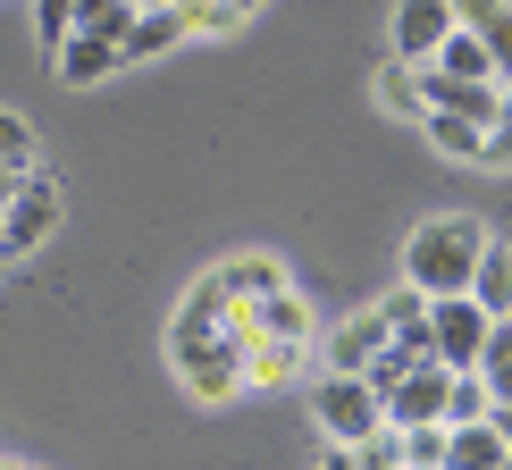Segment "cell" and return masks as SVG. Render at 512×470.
<instances>
[{
  "instance_id": "36",
  "label": "cell",
  "mask_w": 512,
  "mask_h": 470,
  "mask_svg": "<svg viewBox=\"0 0 512 470\" xmlns=\"http://www.w3.org/2000/svg\"><path fill=\"white\" fill-rule=\"evenodd\" d=\"M0 470H26V462H0Z\"/></svg>"
},
{
  "instance_id": "3",
  "label": "cell",
  "mask_w": 512,
  "mask_h": 470,
  "mask_svg": "<svg viewBox=\"0 0 512 470\" xmlns=\"http://www.w3.org/2000/svg\"><path fill=\"white\" fill-rule=\"evenodd\" d=\"M168 361H177L185 395H202V403H236V395H244V345H236V336H194V345H168Z\"/></svg>"
},
{
  "instance_id": "2",
  "label": "cell",
  "mask_w": 512,
  "mask_h": 470,
  "mask_svg": "<svg viewBox=\"0 0 512 470\" xmlns=\"http://www.w3.org/2000/svg\"><path fill=\"white\" fill-rule=\"evenodd\" d=\"M59 210H68L59 185L42 177V168H17V194L0 202V269H17L42 235H59Z\"/></svg>"
},
{
  "instance_id": "27",
  "label": "cell",
  "mask_w": 512,
  "mask_h": 470,
  "mask_svg": "<svg viewBox=\"0 0 512 470\" xmlns=\"http://www.w3.org/2000/svg\"><path fill=\"white\" fill-rule=\"evenodd\" d=\"M487 59H496V84H504V76H512V9L487 26Z\"/></svg>"
},
{
  "instance_id": "23",
  "label": "cell",
  "mask_w": 512,
  "mask_h": 470,
  "mask_svg": "<svg viewBox=\"0 0 512 470\" xmlns=\"http://www.w3.org/2000/svg\"><path fill=\"white\" fill-rule=\"evenodd\" d=\"M0 160H9V168H34V126L17 118V110H0Z\"/></svg>"
},
{
  "instance_id": "17",
  "label": "cell",
  "mask_w": 512,
  "mask_h": 470,
  "mask_svg": "<svg viewBox=\"0 0 512 470\" xmlns=\"http://www.w3.org/2000/svg\"><path fill=\"white\" fill-rule=\"evenodd\" d=\"M496 412V395H487V378L479 370H454L445 378V429H462V420H487Z\"/></svg>"
},
{
  "instance_id": "21",
  "label": "cell",
  "mask_w": 512,
  "mask_h": 470,
  "mask_svg": "<svg viewBox=\"0 0 512 470\" xmlns=\"http://www.w3.org/2000/svg\"><path fill=\"white\" fill-rule=\"evenodd\" d=\"M219 277H227V286H236V294H252V303L286 286V269H277V261H261V252H244V261H227Z\"/></svg>"
},
{
  "instance_id": "15",
  "label": "cell",
  "mask_w": 512,
  "mask_h": 470,
  "mask_svg": "<svg viewBox=\"0 0 512 470\" xmlns=\"http://www.w3.org/2000/svg\"><path fill=\"white\" fill-rule=\"evenodd\" d=\"M311 361V345H277V336H252L244 345V387H277V378H294Z\"/></svg>"
},
{
  "instance_id": "6",
  "label": "cell",
  "mask_w": 512,
  "mask_h": 470,
  "mask_svg": "<svg viewBox=\"0 0 512 470\" xmlns=\"http://www.w3.org/2000/svg\"><path fill=\"white\" fill-rule=\"evenodd\" d=\"M445 378H454L445 361H412V370H403L395 387L378 395V403H387V420H395V429H420V420H445Z\"/></svg>"
},
{
  "instance_id": "29",
  "label": "cell",
  "mask_w": 512,
  "mask_h": 470,
  "mask_svg": "<svg viewBox=\"0 0 512 470\" xmlns=\"http://www.w3.org/2000/svg\"><path fill=\"white\" fill-rule=\"evenodd\" d=\"M487 378V395H496V403H512V361H504V370H479Z\"/></svg>"
},
{
  "instance_id": "4",
  "label": "cell",
  "mask_w": 512,
  "mask_h": 470,
  "mask_svg": "<svg viewBox=\"0 0 512 470\" xmlns=\"http://www.w3.org/2000/svg\"><path fill=\"white\" fill-rule=\"evenodd\" d=\"M311 420H319V429H328L336 445H353V437H370L378 420H387V403H378V387H370V378L328 370V378L311 387Z\"/></svg>"
},
{
  "instance_id": "12",
  "label": "cell",
  "mask_w": 512,
  "mask_h": 470,
  "mask_svg": "<svg viewBox=\"0 0 512 470\" xmlns=\"http://www.w3.org/2000/svg\"><path fill=\"white\" fill-rule=\"evenodd\" d=\"M118 68H126L118 42H101V34H68V42H59V76H68V84H101Z\"/></svg>"
},
{
  "instance_id": "34",
  "label": "cell",
  "mask_w": 512,
  "mask_h": 470,
  "mask_svg": "<svg viewBox=\"0 0 512 470\" xmlns=\"http://www.w3.org/2000/svg\"><path fill=\"white\" fill-rule=\"evenodd\" d=\"M236 9H244V17H252V9H261V0H236Z\"/></svg>"
},
{
  "instance_id": "19",
  "label": "cell",
  "mask_w": 512,
  "mask_h": 470,
  "mask_svg": "<svg viewBox=\"0 0 512 470\" xmlns=\"http://www.w3.org/2000/svg\"><path fill=\"white\" fill-rule=\"evenodd\" d=\"M378 101H387L395 118H420V68L412 59H387V68H378Z\"/></svg>"
},
{
  "instance_id": "7",
  "label": "cell",
  "mask_w": 512,
  "mask_h": 470,
  "mask_svg": "<svg viewBox=\"0 0 512 470\" xmlns=\"http://www.w3.org/2000/svg\"><path fill=\"white\" fill-rule=\"evenodd\" d=\"M378 345H387V319H378V303H370V311L336 319V328L319 336V361H328V370H345V378H361V370L378 361Z\"/></svg>"
},
{
  "instance_id": "35",
  "label": "cell",
  "mask_w": 512,
  "mask_h": 470,
  "mask_svg": "<svg viewBox=\"0 0 512 470\" xmlns=\"http://www.w3.org/2000/svg\"><path fill=\"white\" fill-rule=\"evenodd\" d=\"M135 9H160V0H135Z\"/></svg>"
},
{
  "instance_id": "25",
  "label": "cell",
  "mask_w": 512,
  "mask_h": 470,
  "mask_svg": "<svg viewBox=\"0 0 512 470\" xmlns=\"http://www.w3.org/2000/svg\"><path fill=\"white\" fill-rule=\"evenodd\" d=\"M68 17H76V0H34V26H42V42H68Z\"/></svg>"
},
{
  "instance_id": "10",
  "label": "cell",
  "mask_w": 512,
  "mask_h": 470,
  "mask_svg": "<svg viewBox=\"0 0 512 470\" xmlns=\"http://www.w3.org/2000/svg\"><path fill=\"white\" fill-rule=\"evenodd\" d=\"M512 445L496 437V412L487 420H462V429H445V470H504Z\"/></svg>"
},
{
  "instance_id": "8",
  "label": "cell",
  "mask_w": 512,
  "mask_h": 470,
  "mask_svg": "<svg viewBox=\"0 0 512 470\" xmlns=\"http://www.w3.org/2000/svg\"><path fill=\"white\" fill-rule=\"evenodd\" d=\"M445 34H454V0H403L395 9V59H412V68H429Z\"/></svg>"
},
{
  "instance_id": "22",
  "label": "cell",
  "mask_w": 512,
  "mask_h": 470,
  "mask_svg": "<svg viewBox=\"0 0 512 470\" xmlns=\"http://www.w3.org/2000/svg\"><path fill=\"white\" fill-rule=\"evenodd\" d=\"M403 470H445V420L403 429Z\"/></svg>"
},
{
  "instance_id": "31",
  "label": "cell",
  "mask_w": 512,
  "mask_h": 470,
  "mask_svg": "<svg viewBox=\"0 0 512 470\" xmlns=\"http://www.w3.org/2000/svg\"><path fill=\"white\" fill-rule=\"evenodd\" d=\"M496 118H504V126H512V76H504V84H496Z\"/></svg>"
},
{
  "instance_id": "30",
  "label": "cell",
  "mask_w": 512,
  "mask_h": 470,
  "mask_svg": "<svg viewBox=\"0 0 512 470\" xmlns=\"http://www.w3.org/2000/svg\"><path fill=\"white\" fill-rule=\"evenodd\" d=\"M319 470H361V462L345 454V445H328V462H319Z\"/></svg>"
},
{
  "instance_id": "26",
  "label": "cell",
  "mask_w": 512,
  "mask_h": 470,
  "mask_svg": "<svg viewBox=\"0 0 512 470\" xmlns=\"http://www.w3.org/2000/svg\"><path fill=\"white\" fill-rule=\"evenodd\" d=\"M512 9V0H454V26H471V34H487L496 17Z\"/></svg>"
},
{
  "instance_id": "11",
  "label": "cell",
  "mask_w": 512,
  "mask_h": 470,
  "mask_svg": "<svg viewBox=\"0 0 512 470\" xmlns=\"http://www.w3.org/2000/svg\"><path fill=\"white\" fill-rule=\"evenodd\" d=\"M471 303L496 319V311H512V244H496V235H487V252H479V269H471Z\"/></svg>"
},
{
  "instance_id": "1",
  "label": "cell",
  "mask_w": 512,
  "mask_h": 470,
  "mask_svg": "<svg viewBox=\"0 0 512 470\" xmlns=\"http://www.w3.org/2000/svg\"><path fill=\"white\" fill-rule=\"evenodd\" d=\"M479 252H487V227L479 219H429L403 244V286H420V294H462L471 286V269H479Z\"/></svg>"
},
{
  "instance_id": "24",
  "label": "cell",
  "mask_w": 512,
  "mask_h": 470,
  "mask_svg": "<svg viewBox=\"0 0 512 470\" xmlns=\"http://www.w3.org/2000/svg\"><path fill=\"white\" fill-rule=\"evenodd\" d=\"M504 361H512V311L487 319V345H479V370H504Z\"/></svg>"
},
{
  "instance_id": "13",
  "label": "cell",
  "mask_w": 512,
  "mask_h": 470,
  "mask_svg": "<svg viewBox=\"0 0 512 470\" xmlns=\"http://www.w3.org/2000/svg\"><path fill=\"white\" fill-rule=\"evenodd\" d=\"M429 68H437V76H471V84H496V59H487V34H471V26H454V34H445Z\"/></svg>"
},
{
  "instance_id": "5",
  "label": "cell",
  "mask_w": 512,
  "mask_h": 470,
  "mask_svg": "<svg viewBox=\"0 0 512 470\" xmlns=\"http://www.w3.org/2000/svg\"><path fill=\"white\" fill-rule=\"evenodd\" d=\"M429 345L445 370H479V345H487V311L471 294H429Z\"/></svg>"
},
{
  "instance_id": "20",
  "label": "cell",
  "mask_w": 512,
  "mask_h": 470,
  "mask_svg": "<svg viewBox=\"0 0 512 470\" xmlns=\"http://www.w3.org/2000/svg\"><path fill=\"white\" fill-rule=\"evenodd\" d=\"M345 454H353L361 470H403V429H395V420H378V429H370V437H353Z\"/></svg>"
},
{
  "instance_id": "16",
  "label": "cell",
  "mask_w": 512,
  "mask_h": 470,
  "mask_svg": "<svg viewBox=\"0 0 512 470\" xmlns=\"http://www.w3.org/2000/svg\"><path fill=\"white\" fill-rule=\"evenodd\" d=\"M420 126H429V143H437V152H454V160H479V152H487V126H479V118L420 110Z\"/></svg>"
},
{
  "instance_id": "28",
  "label": "cell",
  "mask_w": 512,
  "mask_h": 470,
  "mask_svg": "<svg viewBox=\"0 0 512 470\" xmlns=\"http://www.w3.org/2000/svg\"><path fill=\"white\" fill-rule=\"evenodd\" d=\"M479 168H512V126H504V118L487 126V152H479Z\"/></svg>"
},
{
  "instance_id": "33",
  "label": "cell",
  "mask_w": 512,
  "mask_h": 470,
  "mask_svg": "<svg viewBox=\"0 0 512 470\" xmlns=\"http://www.w3.org/2000/svg\"><path fill=\"white\" fill-rule=\"evenodd\" d=\"M9 194H17V168H9V160H0V202H9Z\"/></svg>"
},
{
  "instance_id": "9",
  "label": "cell",
  "mask_w": 512,
  "mask_h": 470,
  "mask_svg": "<svg viewBox=\"0 0 512 470\" xmlns=\"http://www.w3.org/2000/svg\"><path fill=\"white\" fill-rule=\"evenodd\" d=\"M177 42H185V17L160 0V9H135V26L118 34V59L135 68V59H160V51H177Z\"/></svg>"
},
{
  "instance_id": "32",
  "label": "cell",
  "mask_w": 512,
  "mask_h": 470,
  "mask_svg": "<svg viewBox=\"0 0 512 470\" xmlns=\"http://www.w3.org/2000/svg\"><path fill=\"white\" fill-rule=\"evenodd\" d=\"M496 437H504V445H512V403H496Z\"/></svg>"
},
{
  "instance_id": "14",
  "label": "cell",
  "mask_w": 512,
  "mask_h": 470,
  "mask_svg": "<svg viewBox=\"0 0 512 470\" xmlns=\"http://www.w3.org/2000/svg\"><path fill=\"white\" fill-rule=\"evenodd\" d=\"M378 319H387V336H395V345H412V353H437V345H429V294H420V286L387 294V303H378Z\"/></svg>"
},
{
  "instance_id": "18",
  "label": "cell",
  "mask_w": 512,
  "mask_h": 470,
  "mask_svg": "<svg viewBox=\"0 0 512 470\" xmlns=\"http://www.w3.org/2000/svg\"><path fill=\"white\" fill-rule=\"evenodd\" d=\"M126 26H135V0H76L68 17V34H101V42H118Z\"/></svg>"
}]
</instances>
